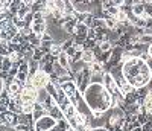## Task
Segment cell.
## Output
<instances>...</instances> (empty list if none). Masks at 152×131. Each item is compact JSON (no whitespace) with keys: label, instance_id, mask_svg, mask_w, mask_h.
Listing matches in <instances>:
<instances>
[{"label":"cell","instance_id":"obj_1","mask_svg":"<svg viewBox=\"0 0 152 131\" xmlns=\"http://www.w3.org/2000/svg\"><path fill=\"white\" fill-rule=\"evenodd\" d=\"M122 73L125 79L135 88L146 87L152 79V70L149 64L142 61L140 58H131L128 63H125L122 66Z\"/></svg>","mask_w":152,"mask_h":131},{"label":"cell","instance_id":"obj_2","mask_svg":"<svg viewBox=\"0 0 152 131\" xmlns=\"http://www.w3.org/2000/svg\"><path fill=\"white\" fill-rule=\"evenodd\" d=\"M82 98L87 104V107L91 111H102L105 113L107 110L111 108V102H113V95L104 87V84H96L90 82L82 93Z\"/></svg>","mask_w":152,"mask_h":131},{"label":"cell","instance_id":"obj_3","mask_svg":"<svg viewBox=\"0 0 152 131\" xmlns=\"http://www.w3.org/2000/svg\"><path fill=\"white\" fill-rule=\"evenodd\" d=\"M56 125H58V121L53 119V117H50L49 114H46L34 124V131H50Z\"/></svg>","mask_w":152,"mask_h":131},{"label":"cell","instance_id":"obj_4","mask_svg":"<svg viewBox=\"0 0 152 131\" xmlns=\"http://www.w3.org/2000/svg\"><path fill=\"white\" fill-rule=\"evenodd\" d=\"M50 82V76L49 73H46L44 70H38L37 73L32 75V85L37 88V90H41V88H46V85Z\"/></svg>","mask_w":152,"mask_h":131},{"label":"cell","instance_id":"obj_5","mask_svg":"<svg viewBox=\"0 0 152 131\" xmlns=\"http://www.w3.org/2000/svg\"><path fill=\"white\" fill-rule=\"evenodd\" d=\"M37 96H38V90L34 85H24L21 88L20 99H21L23 104H34V102H37Z\"/></svg>","mask_w":152,"mask_h":131},{"label":"cell","instance_id":"obj_6","mask_svg":"<svg viewBox=\"0 0 152 131\" xmlns=\"http://www.w3.org/2000/svg\"><path fill=\"white\" fill-rule=\"evenodd\" d=\"M102 84H104V87L110 91L111 95H116V93L120 91V88H119L116 79H114V76L111 75V72H105L104 73V82Z\"/></svg>","mask_w":152,"mask_h":131},{"label":"cell","instance_id":"obj_7","mask_svg":"<svg viewBox=\"0 0 152 131\" xmlns=\"http://www.w3.org/2000/svg\"><path fill=\"white\" fill-rule=\"evenodd\" d=\"M61 88L66 93V96H69V98H72V96H75L76 93H78V85H76V82L73 79H70L67 82H62L61 84Z\"/></svg>","mask_w":152,"mask_h":131},{"label":"cell","instance_id":"obj_8","mask_svg":"<svg viewBox=\"0 0 152 131\" xmlns=\"http://www.w3.org/2000/svg\"><path fill=\"white\" fill-rule=\"evenodd\" d=\"M47 114H49L50 117H53V119H56V121L64 119V113H62V110L59 108L58 104H56V105H53L52 108H49V110H47Z\"/></svg>","mask_w":152,"mask_h":131},{"label":"cell","instance_id":"obj_9","mask_svg":"<svg viewBox=\"0 0 152 131\" xmlns=\"http://www.w3.org/2000/svg\"><path fill=\"white\" fill-rule=\"evenodd\" d=\"M56 63L61 66V67H64V69L70 70V58L67 57V54H66V52H61V54H59V57L56 58Z\"/></svg>","mask_w":152,"mask_h":131},{"label":"cell","instance_id":"obj_10","mask_svg":"<svg viewBox=\"0 0 152 131\" xmlns=\"http://www.w3.org/2000/svg\"><path fill=\"white\" fill-rule=\"evenodd\" d=\"M94 60H96V55H94V52H93V50L85 49V50L82 52V55H81V61H84L85 64H91Z\"/></svg>","mask_w":152,"mask_h":131},{"label":"cell","instance_id":"obj_11","mask_svg":"<svg viewBox=\"0 0 152 131\" xmlns=\"http://www.w3.org/2000/svg\"><path fill=\"white\" fill-rule=\"evenodd\" d=\"M84 67H85V63H84V61H81V60L73 61V63H72V66H70V72H72V75L81 73V72L84 70Z\"/></svg>","mask_w":152,"mask_h":131},{"label":"cell","instance_id":"obj_12","mask_svg":"<svg viewBox=\"0 0 152 131\" xmlns=\"http://www.w3.org/2000/svg\"><path fill=\"white\" fill-rule=\"evenodd\" d=\"M131 12L135 15V17H142L143 14H145V3H142V2H137L135 5H132L131 6Z\"/></svg>","mask_w":152,"mask_h":131},{"label":"cell","instance_id":"obj_13","mask_svg":"<svg viewBox=\"0 0 152 131\" xmlns=\"http://www.w3.org/2000/svg\"><path fill=\"white\" fill-rule=\"evenodd\" d=\"M104 20H105V28L108 31H114V29L117 28V24H119V21L116 20V17H111V15L105 17Z\"/></svg>","mask_w":152,"mask_h":131},{"label":"cell","instance_id":"obj_14","mask_svg":"<svg viewBox=\"0 0 152 131\" xmlns=\"http://www.w3.org/2000/svg\"><path fill=\"white\" fill-rule=\"evenodd\" d=\"M61 52H64V50H62V46H61V43H58V41H53V43H52V46H50V49H49V54H52L55 58H58Z\"/></svg>","mask_w":152,"mask_h":131},{"label":"cell","instance_id":"obj_15","mask_svg":"<svg viewBox=\"0 0 152 131\" xmlns=\"http://www.w3.org/2000/svg\"><path fill=\"white\" fill-rule=\"evenodd\" d=\"M119 88H120V91H122V95H123V96L129 95V93H134V91H135V87H134L132 84H129L128 81H125Z\"/></svg>","mask_w":152,"mask_h":131},{"label":"cell","instance_id":"obj_16","mask_svg":"<svg viewBox=\"0 0 152 131\" xmlns=\"http://www.w3.org/2000/svg\"><path fill=\"white\" fill-rule=\"evenodd\" d=\"M76 114H78V108H76V107L73 105V104H70V105L67 107V110L64 111V117H66L67 121L73 119V117H75Z\"/></svg>","mask_w":152,"mask_h":131},{"label":"cell","instance_id":"obj_17","mask_svg":"<svg viewBox=\"0 0 152 131\" xmlns=\"http://www.w3.org/2000/svg\"><path fill=\"white\" fill-rule=\"evenodd\" d=\"M12 23L15 24V28L20 31V29H23L24 26H29V24H26V21H24V18H20V17H17V15H14L12 17Z\"/></svg>","mask_w":152,"mask_h":131},{"label":"cell","instance_id":"obj_18","mask_svg":"<svg viewBox=\"0 0 152 131\" xmlns=\"http://www.w3.org/2000/svg\"><path fill=\"white\" fill-rule=\"evenodd\" d=\"M32 9H31V6H28V5H21V8L18 9V12H17V17H20V18H24V17H26L28 14H29V12H31Z\"/></svg>","mask_w":152,"mask_h":131},{"label":"cell","instance_id":"obj_19","mask_svg":"<svg viewBox=\"0 0 152 131\" xmlns=\"http://www.w3.org/2000/svg\"><path fill=\"white\" fill-rule=\"evenodd\" d=\"M49 98V93H47V90L46 88H41V90H38V96H37V102H40L43 104L46 99Z\"/></svg>","mask_w":152,"mask_h":131},{"label":"cell","instance_id":"obj_20","mask_svg":"<svg viewBox=\"0 0 152 131\" xmlns=\"http://www.w3.org/2000/svg\"><path fill=\"white\" fill-rule=\"evenodd\" d=\"M34 108H35V102H34V104H23L21 113H24V114H32V113H34Z\"/></svg>","mask_w":152,"mask_h":131},{"label":"cell","instance_id":"obj_21","mask_svg":"<svg viewBox=\"0 0 152 131\" xmlns=\"http://www.w3.org/2000/svg\"><path fill=\"white\" fill-rule=\"evenodd\" d=\"M99 47H100V50H102V52H110V50H113V49H114V46H113V43H111L110 40L102 41V43L99 44Z\"/></svg>","mask_w":152,"mask_h":131},{"label":"cell","instance_id":"obj_22","mask_svg":"<svg viewBox=\"0 0 152 131\" xmlns=\"http://www.w3.org/2000/svg\"><path fill=\"white\" fill-rule=\"evenodd\" d=\"M128 14H129V12H126V11H122V9H120V12L117 14L116 20H117L119 23H125L126 20H128Z\"/></svg>","mask_w":152,"mask_h":131},{"label":"cell","instance_id":"obj_23","mask_svg":"<svg viewBox=\"0 0 152 131\" xmlns=\"http://www.w3.org/2000/svg\"><path fill=\"white\" fill-rule=\"evenodd\" d=\"M119 12H120V8L114 6V5H111V6L107 9V14H108V15H111V17H117Z\"/></svg>","mask_w":152,"mask_h":131},{"label":"cell","instance_id":"obj_24","mask_svg":"<svg viewBox=\"0 0 152 131\" xmlns=\"http://www.w3.org/2000/svg\"><path fill=\"white\" fill-rule=\"evenodd\" d=\"M140 43H142V44H146V46L152 44V35H151V34L142 35V37H140Z\"/></svg>","mask_w":152,"mask_h":131},{"label":"cell","instance_id":"obj_25","mask_svg":"<svg viewBox=\"0 0 152 131\" xmlns=\"http://www.w3.org/2000/svg\"><path fill=\"white\" fill-rule=\"evenodd\" d=\"M18 32H20V34H21L24 38H26V40H28V37L32 34V29H31V26H24V28H23V29H20Z\"/></svg>","mask_w":152,"mask_h":131},{"label":"cell","instance_id":"obj_26","mask_svg":"<svg viewBox=\"0 0 152 131\" xmlns=\"http://www.w3.org/2000/svg\"><path fill=\"white\" fill-rule=\"evenodd\" d=\"M41 41H53V37L49 31H46L43 35H41Z\"/></svg>","mask_w":152,"mask_h":131},{"label":"cell","instance_id":"obj_27","mask_svg":"<svg viewBox=\"0 0 152 131\" xmlns=\"http://www.w3.org/2000/svg\"><path fill=\"white\" fill-rule=\"evenodd\" d=\"M14 128H15V131H31V127L29 125H24V124H18Z\"/></svg>","mask_w":152,"mask_h":131},{"label":"cell","instance_id":"obj_28","mask_svg":"<svg viewBox=\"0 0 152 131\" xmlns=\"http://www.w3.org/2000/svg\"><path fill=\"white\" fill-rule=\"evenodd\" d=\"M140 60H142V61H145V63H149L151 55L148 54V50H146V52H142V54H140Z\"/></svg>","mask_w":152,"mask_h":131},{"label":"cell","instance_id":"obj_29","mask_svg":"<svg viewBox=\"0 0 152 131\" xmlns=\"http://www.w3.org/2000/svg\"><path fill=\"white\" fill-rule=\"evenodd\" d=\"M145 12L149 15V17H152V3H149V5H145Z\"/></svg>","mask_w":152,"mask_h":131},{"label":"cell","instance_id":"obj_30","mask_svg":"<svg viewBox=\"0 0 152 131\" xmlns=\"http://www.w3.org/2000/svg\"><path fill=\"white\" fill-rule=\"evenodd\" d=\"M111 2H113L114 6H117V8H122L125 5V0H111Z\"/></svg>","mask_w":152,"mask_h":131},{"label":"cell","instance_id":"obj_31","mask_svg":"<svg viewBox=\"0 0 152 131\" xmlns=\"http://www.w3.org/2000/svg\"><path fill=\"white\" fill-rule=\"evenodd\" d=\"M148 54H149L151 58H152V44H149V47H148Z\"/></svg>","mask_w":152,"mask_h":131},{"label":"cell","instance_id":"obj_32","mask_svg":"<svg viewBox=\"0 0 152 131\" xmlns=\"http://www.w3.org/2000/svg\"><path fill=\"white\" fill-rule=\"evenodd\" d=\"M143 3L145 5H149V3H152V0H143Z\"/></svg>","mask_w":152,"mask_h":131},{"label":"cell","instance_id":"obj_33","mask_svg":"<svg viewBox=\"0 0 152 131\" xmlns=\"http://www.w3.org/2000/svg\"><path fill=\"white\" fill-rule=\"evenodd\" d=\"M0 9H3V6H2V3H0Z\"/></svg>","mask_w":152,"mask_h":131},{"label":"cell","instance_id":"obj_34","mask_svg":"<svg viewBox=\"0 0 152 131\" xmlns=\"http://www.w3.org/2000/svg\"><path fill=\"white\" fill-rule=\"evenodd\" d=\"M151 114H152V113H151Z\"/></svg>","mask_w":152,"mask_h":131}]
</instances>
